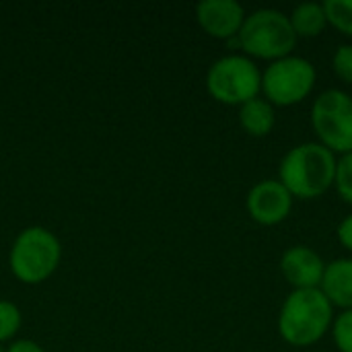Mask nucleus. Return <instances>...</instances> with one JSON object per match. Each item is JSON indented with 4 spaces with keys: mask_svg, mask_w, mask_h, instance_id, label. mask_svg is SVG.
<instances>
[{
    "mask_svg": "<svg viewBox=\"0 0 352 352\" xmlns=\"http://www.w3.org/2000/svg\"><path fill=\"white\" fill-rule=\"evenodd\" d=\"M336 163V155L322 142H301L283 157L278 182L293 198H318L334 184Z\"/></svg>",
    "mask_w": 352,
    "mask_h": 352,
    "instance_id": "f257e3e1",
    "label": "nucleus"
},
{
    "mask_svg": "<svg viewBox=\"0 0 352 352\" xmlns=\"http://www.w3.org/2000/svg\"><path fill=\"white\" fill-rule=\"evenodd\" d=\"M334 324V305L322 289H295L278 314V332L293 346L316 344Z\"/></svg>",
    "mask_w": 352,
    "mask_h": 352,
    "instance_id": "f03ea898",
    "label": "nucleus"
},
{
    "mask_svg": "<svg viewBox=\"0 0 352 352\" xmlns=\"http://www.w3.org/2000/svg\"><path fill=\"white\" fill-rule=\"evenodd\" d=\"M237 43L248 56L278 60L291 56L297 45V33L289 14L278 8H258L245 14V21L237 33Z\"/></svg>",
    "mask_w": 352,
    "mask_h": 352,
    "instance_id": "7ed1b4c3",
    "label": "nucleus"
},
{
    "mask_svg": "<svg viewBox=\"0 0 352 352\" xmlns=\"http://www.w3.org/2000/svg\"><path fill=\"white\" fill-rule=\"evenodd\" d=\"M60 241L43 227H29L21 231L10 250V270L25 285H39L47 280L60 264Z\"/></svg>",
    "mask_w": 352,
    "mask_h": 352,
    "instance_id": "20e7f679",
    "label": "nucleus"
},
{
    "mask_svg": "<svg viewBox=\"0 0 352 352\" xmlns=\"http://www.w3.org/2000/svg\"><path fill=\"white\" fill-rule=\"evenodd\" d=\"M208 93L227 105H243L258 97L262 89V72L250 56L229 54L210 64L206 72Z\"/></svg>",
    "mask_w": 352,
    "mask_h": 352,
    "instance_id": "39448f33",
    "label": "nucleus"
},
{
    "mask_svg": "<svg viewBox=\"0 0 352 352\" xmlns=\"http://www.w3.org/2000/svg\"><path fill=\"white\" fill-rule=\"evenodd\" d=\"M311 124L324 146L334 155L352 151V95L342 89L322 91L311 105Z\"/></svg>",
    "mask_w": 352,
    "mask_h": 352,
    "instance_id": "423d86ee",
    "label": "nucleus"
},
{
    "mask_svg": "<svg viewBox=\"0 0 352 352\" xmlns=\"http://www.w3.org/2000/svg\"><path fill=\"white\" fill-rule=\"evenodd\" d=\"M316 78L314 62L291 54L266 66L262 72V89L272 105H295L311 93Z\"/></svg>",
    "mask_w": 352,
    "mask_h": 352,
    "instance_id": "0eeeda50",
    "label": "nucleus"
},
{
    "mask_svg": "<svg viewBox=\"0 0 352 352\" xmlns=\"http://www.w3.org/2000/svg\"><path fill=\"white\" fill-rule=\"evenodd\" d=\"M248 212L262 225H276L291 214L293 194L278 179H262L248 192Z\"/></svg>",
    "mask_w": 352,
    "mask_h": 352,
    "instance_id": "6e6552de",
    "label": "nucleus"
},
{
    "mask_svg": "<svg viewBox=\"0 0 352 352\" xmlns=\"http://www.w3.org/2000/svg\"><path fill=\"white\" fill-rule=\"evenodd\" d=\"M196 19L208 35L233 39L245 21V10L235 0H202L196 6Z\"/></svg>",
    "mask_w": 352,
    "mask_h": 352,
    "instance_id": "1a4fd4ad",
    "label": "nucleus"
},
{
    "mask_svg": "<svg viewBox=\"0 0 352 352\" xmlns=\"http://www.w3.org/2000/svg\"><path fill=\"white\" fill-rule=\"evenodd\" d=\"M280 270L295 289H320L326 262L307 245H293L280 258Z\"/></svg>",
    "mask_w": 352,
    "mask_h": 352,
    "instance_id": "9d476101",
    "label": "nucleus"
},
{
    "mask_svg": "<svg viewBox=\"0 0 352 352\" xmlns=\"http://www.w3.org/2000/svg\"><path fill=\"white\" fill-rule=\"evenodd\" d=\"M320 289L332 305L352 309V258H338L328 262Z\"/></svg>",
    "mask_w": 352,
    "mask_h": 352,
    "instance_id": "9b49d317",
    "label": "nucleus"
},
{
    "mask_svg": "<svg viewBox=\"0 0 352 352\" xmlns=\"http://www.w3.org/2000/svg\"><path fill=\"white\" fill-rule=\"evenodd\" d=\"M239 122L243 130L252 136H266L276 122L274 105L268 99L254 97L239 105Z\"/></svg>",
    "mask_w": 352,
    "mask_h": 352,
    "instance_id": "f8f14e48",
    "label": "nucleus"
},
{
    "mask_svg": "<svg viewBox=\"0 0 352 352\" xmlns=\"http://www.w3.org/2000/svg\"><path fill=\"white\" fill-rule=\"evenodd\" d=\"M289 19H291V25H293L297 37L299 35L314 37V35L322 33V29L328 23L324 4L322 2H314V0H307V2L297 4L293 8V12H291Z\"/></svg>",
    "mask_w": 352,
    "mask_h": 352,
    "instance_id": "ddd939ff",
    "label": "nucleus"
},
{
    "mask_svg": "<svg viewBox=\"0 0 352 352\" xmlns=\"http://www.w3.org/2000/svg\"><path fill=\"white\" fill-rule=\"evenodd\" d=\"M324 10L328 23H332L342 33L352 35V0H326Z\"/></svg>",
    "mask_w": 352,
    "mask_h": 352,
    "instance_id": "4468645a",
    "label": "nucleus"
},
{
    "mask_svg": "<svg viewBox=\"0 0 352 352\" xmlns=\"http://www.w3.org/2000/svg\"><path fill=\"white\" fill-rule=\"evenodd\" d=\"M334 186L338 194L352 204V151L344 153L338 163H336V175H334Z\"/></svg>",
    "mask_w": 352,
    "mask_h": 352,
    "instance_id": "2eb2a0df",
    "label": "nucleus"
},
{
    "mask_svg": "<svg viewBox=\"0 0 352 352\" xmlns=\"http://www.w3.org/2000/svg\"><path fill=\"white\" fill-rule=\"evenodd\" d=\"M21 328V311L10 301H0V342L12 338Z\"/></svg>",
    "mask_w": 352,
    "mask_h": 352,
    "instance_id": "dca6fc26",
    "label": "nucleus"
},
{
    "mask_svg": "<svg viewBox=\"0 0 352 352\" xmlns=\"http://www.w3.org/2000/svg\"><path fill=\"white\" fill-rule=\"evenodd\" d=\"M332 336L340 352H352V309H344L332 324Z\"/></svg>",
    "mask_w": 352,
    "mask_h": 352,
    "instance_id": "f3484780",
    "label": "nucleus"
},
{
    "mask_svg": "<svg viewBox=\"0 0 352 352\" xmlns=\"http://www.w3.org/2000/svg\"><path fill=\"white\" fill-rule=\"evenodd\" d=\"M332 66H334V72L342 80L352 82V43H342L336 47L334 58H332Z\"/></svg>",
    "mask_w": 352,
    "mask_h": 352,
    "instance_id": "a211bd4d",
    "label": "nucleus"
},
{
    "mask_svg": "<svg viewBox=\"0 0 352 352\" xmlns=\"http://www.w3.org/2000/svg\"><path fill=\"white\" fill-rule=\"evenodd\" d=\"M338 239H340V243H342L346 250H351L352 252V214L344 217V219L340 221V225H338Z\"/></svg>",
    "mask_w": 352,
    "mask_h": 352,
    "instance_id": "6ab92c4d",
    "label": "nucleus"
},
{
    "mask_svg": "<svg viewBox=\"0 0 352 352\" xmlns=\"http://www.w3.org/2000/svg\"><path fill=\"white\" fill-rule=\"evenodd\" d=\"M6 352H45L39 344L31 342V340H16L8 346Z\"/></svg>",
    "mask_w": 352,
    "mask_h": 352,
    "instance_id": "aec40b11",
    "label": "nucleus"
},
{
    "mask_svg": "<svg viewBox=\"0 0 352 352\" xmlns=\"http://www.w3.org/2000/svg\"><path fill=\"white\" fill-rule=\"evenodd\" d=\"M0 352H2V349H0Z\"/></svg>",
    "mask_w": 352,
    "mask_h": 352,
    "instance_id": "412c9836",
    "label": "nucleus"
}]
</instances>
